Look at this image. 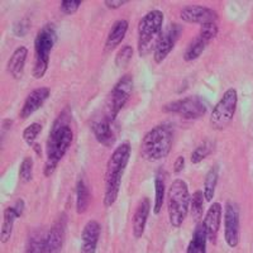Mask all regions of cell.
Instances as JSON below:
<instances>
[{"label": "cell", "mask_w": 253, "mask_h": 253, "mask_svg": "<svg viewBox=\"0 0 253 253\" xmlns=\"http://www.w3.org/2000/svg\"><path fill=\"white\" fill-rule=\"evenodd\" d=\"M69 119V110L65 109L53 122V126L49 130L46 146V162L43 169L46 177H49L55 172L58 164L65 157L74 141V130L70 126Z\"/></svg>", "instance_id": "6da1fadb"}, {"label": "cell", "mask_w": 253, "mask_h": 253, "mask_svg": "<svg viewBox=\"0 0 253 253\" xmlns=\"http://www.w3.org/2000/svg\"><path fill=\"white\" fill-rule=\"evenodd\" d=\"M132 147L129 142H123L115 147L112 156L108 160L107 172H105V193H104V207L110 208L115 204L121 191L122 178L126 165L129 162Z\"/></svg>", "instance_id": "7a4b0ae2"}, {"label": "cell", "mask_w": 253, "mask_h": 253, "mask_svg": "<svg viewBox=\"0 0 253 253\" xmlns=\"http://www.w3.org/2000/svg\"><path fill=\"white\" fill-rule=\"evenodd\" d=\"M173 142V128L162 123L153 126L144 134L141 143V153L147 161H160L170 155Z\"/></svg>", "instance_id": "3957f363"}, {"label": "cell", "mask_w": 253, "mask_h": 253, "mask_svg": "<svg viewBox=\"0 0 253 253\" xmlns=\"http://www.w3.org/2000/svg\"><path fill=\"white\" fill-rule=\"evenodd\" d=\"M164 13L158 9H153L143 15L138 23V43L137 49L141 57H146L155 51L158 41L161 38L162 26H164Z\"/></svg>", "instance_id": "277c9868"}, {"label": "cell", "mask_w": 253, "mask_h": 253, "mask_svg": "<svg viewBox=\"0 0 253 253\" xmlns=\"http://www.w3.org/2000/svg\"><path fill=\"white\" fill-rule=\"evenodd\" d=\"M190 198L189 186L181 178H176L167 193V211L169 220L173 228H180L189 214Z\"/></svg>", "instance_id": "5b68a950"}, {"label": "cell", "mask_w": 253, "mask_h": 253, "mask_svg": "<svg viewBox=\"0 0 253 253\" xmlns=\"http://www.w3.org/2000/svg\"><path fill=\"white\" fill-rule=\"evenodd\" d=\"M57 33L53 24H46L38 31L35 40V66H33V78L40 80L46 75L49 66V55L53 49Z\"/></svg>", "instance_id": "8992f818"}, {"label": "cell", "mask_w": 253, "mask_h": 253, "mask_svg": "<svg viewBox=\"0 0 253 253\" xmlns=\"http://www.w3.org/2000/svg\"><path fill=\"white\" fill-rule=\"evenodd\" d=\"M237 104H238L237 90L233 87L225 90L220 100L213 108V112L210 115V126L215 130L225 129L230 124V122L233 121Z\"/></svg>", "instance_id": "52a82bcc"}, {"label": "cell", "mask_w": 253, "mask_h": 253, "mask_svg": "<svg viewBox=\"0 0 253 253\" xmlns=\"http://www.w3.org/2000/svg\"><path fill=\"white\" fill-rule=\"evenodd\" d=\"M133 76L126 74L122 76L110 91L107 100V113L105 118L109 119L110 122H114L115 118L118 117L119 112L126 107V104L132 96L133 92Z\"/></svg>", "instance_id": "ba28073f"}, {"label": "cell", "mask_w": 253, "mask_h": 253, "mask_svg": "<svg viewBox=\"0 0 253 253\" xmlns=\"http://www.w3.org/2000/svg\"><path fill=\"white\" fill-rule=\"evenodd\" d=\"M165 113L181 115L185 119H199L208 112V103L205 99L195 96H186L184 99L171 101L162 108Z\"/></svg>", "instance_id": "9c48e42d"}, {"label": "cell", "mask_w": 253, "mask_h": 253, "mask_svg": "<svg viewBox=\"0 0 253 253\" xmlns=\"http://www.w3.org/2000/svg\"><path fill=\"white\" fill-rule=\"evenodd\" d=\"M224 239L230 248L239 245V209L233 202H227L224 207Z\"/></svg>", "instance_id": "30bf717a"}, {"label": "cell", "mask_w": 253, "mask_h": 253, "mask_svg": "<svg viewBox=\"0 0 253 253\" xmlns=\"http://www.w3.org/2000/svg\"><path fill=\"white\" fill-rule=\"evenodd\" d=\"M181 32L182 28L176 23L170 24L165 29L161 38L158 41L155 51H153V60H155L156 63H161L162 61H165L167 56L170 55L171 51L175 47L176 42H177L178 37L181 35Z\"/></svg>", "instance_id": "8fae6325"}, {"label": "cell", "mask_w": 253, "mask_h": 253, "mask_svg": "<svg viewBox=\"0 0 253 253\" xmlns=\"http://www.w3.org/2000/svg\"><path fill=\"white\" fill-rule=\"evenodd\" d=\"M180 17L186 23L204 24L216 23L218 20V13L213 9L203 5H187L182 8L180 12Z\"/></svg>", "instance_id": "7c38bea8"}, {"label": "cell", "mask_w": 253, "mask_h": 253, "mask_svg": "<svg viewBox=\"0 0 253 253\" xmlns=\"http://www.w3.org/2000/svg\"><path fill=\"white\" fill-rule=\"evenodd\" d=\"M65 233H66V218L65 214H62L47 233L44 253H61L65 242Z\"/></svg>", "instance_id": "4fadbf2b"}, {"label": "cell", "mask_w": 253, "mask_h": 253, "mask_svg": "<svg viewBox=\"0 0 253 253\" xmlns=\"http://www.w3.org/2000/svg\"><path fill=\"white\" fill-rule=\"evenodd\" d=\"M49 95H51V91L48 87H37L29 92V95L24 100L23 107L20 108L19 118L28 119L32 114H35L38 109L43 107V104L49 98Z\"/></svg>", "instance_id": "5bb4252c"}, {"label": "cell", "mask_w": 253, "mask_h": 253, "mask_svg": "<svg viewBox=\"0 0 253 253\" xmlns=\"http://www.w3.org/2000/svg\"><path fill=\"white\" fill-rule=\"evenodd\" d=\"M24 211V200L19 199L14 203V205L8 207L4 210L3 214V224H1V232H0V241L1 243H6L9 242L10 237H12L13 227H14V221L17 220L19 216H22Z\"/></svg>", "instance_id": "9a60e30c"}, {"label": "cell", "mask_w": 253, "mask_h": 253, "mask_svg": "<svg viewBox=\"0 0 253 253\" xmlns=\"http://www.w3.org/2000/svg\"><path fill=\"white\" fill-rule=\"evenodd\" d=\"M101 227L99 221L89 220L85 224L81 234V247L79 253H95L96 247H98V242L100 238Z\"/></svg>", "instance_id": "2e32d148"}, {"label": "cell", "mask_w": 253, "mask_h": 253, "mask_svg": "<svg viewBox=\"0 0 253 253\" xmlns=\"http://www.w3.org/2000/svg\"><path fill=\"white\" fill-rule=\"evenodd\" d=\"M221 216H223V207H221V204L220 203H213L208 209L204 220H203V224L207 229L208 238L213 243L216 241L219 229H220Z\"/></svg>", "instance_id": "e0dca14e"}, {"label": "cell", "mask_w": 253, "mask_h": 253, "mask_svg": "<svg viewBox=\"0 0 253 253\" xmlns=\"http://www.w3.org/2000/svg\"><path fill=\"white\" fill-rule=\"evenodd\" d=\"M151 211V202L148 198H143L137 205V209L133 215V236L134 238H141L146 229L147 220Z\"/></svg>", "instance_id": "ac0fdd59"}, {"label": "cell", "mask_w": 253, "mask_h": 253, "mask_svg": "<svg viewBox=\"0 0 253 253\" xmlns=\"http://www.w3.org/2000/svg\"><path fill=\"white\" fill-rule=\"evenodd\" d=\"M113 122L104 117L100 121L92 123L91 129L95 138L100 144L105 147H112L115 142V133L113 130Z\"/></svg>", "instance_id": "d6986e66"}, {"label": "cell", "mask_w": 253, "mask_h": 253, "mask_svg": "<svg viewBox=\"0 0 253 253\" xmlns=\"http://www.w3.org/2000/svg\"><path fill=\"white\" fill-rule=\"evenodd\" d=\"M27 56H28V49H27V47L20 46L13 52V55L8 60L6 69H8V72L14 79H19L23 75Z\"/></svg>", "instance_id": "ffe728a7"}, {"label": "cell", "mask_w": 253, "mask_h": 253, "mask_svg": "<svg viewBox=\"0 0 253 253\" xmlns=\"http://www.w3.org/2000/svg\"><path fill=\"white\" fill-rule=\"evenodd\" d=\"M128 26H129V23L126 19H119L113 24L107 37V42H105V51H113L122 43V41L124 40L126 31H128Z\"/></svg>", "instance_id": "44dd1931"}, {"label": "cell", "mask_w": 253, "mask_h": 253, "mask_svg": "<svg viewBox=\"0 0 253 253\" xmlns=\"http://www.w3.org/2000/svg\"><path fill=\"white\" fill-rule=\"evenodd\" d=\"M208 233L204 224L199 223L194 229L193 237L187 246L186 253H207V243H208Z\"/></svg>", "instance_id": "7402d4cb"}, {"label": "cell", "mask_w": 253, "mask_h": 253, "mask_svg": "<svg viewBox=\"0 0 253 253\" xmlns=\"http://www.w3.org/2000/svg\"><path fill=\"white\" fill-rule=\"evenodd\" d=\"M165 198H166V177L164 171L158 170L155 177V204H153V213L156 215L161 213Z\"/></svg>", "instance_id": "603a6c76"}, {"label": "cell", "mask_w": 253, "mask_h": 253, "mask_svg": "<svg viewBox=\"0 0 253 253\" xmlns=\"http://www.w3.org/2000/svg\"><path fill=\"white\" fill-rule=\"evenodd\" d=\"M90 204L89 187L84 178H79L76 184V213L84 214Z\"/></svg>", "instance_id": "cb8c5ba5"}, {"label": "cell", "mask_w": 253, "mask_h": 253, "mask_svg": "<svg viewBox=\"0 0 253 253\" xmlns=\"http://www.w3.org/2000/svg\"><path fill=\"white\" fill-rule=\"evenodd\" d=\"M46 236L47 234L43 233V230H33L27 239L24 253H44Z\"/></svg>", "instance_id": "d4e9b609"}, {"label": "cell", "mask_w": 253, "mask_h": 253, "mask_svg": "<svg viewBox=\"0 0 253 253\" xmlns=\"http://www.w3.org/2000/svg\"><path fill=\"white\" fill-rule=\"evenodd\" d=\"M219 178V167L214 165L213 167H210V170L208 171L207 176L204 180V186H203V193H204L205 200L207 202H211L215 195V189L218 185Z\"/></svg>", "instance_id": "484cf974"}, {"label": "cell", "mask_w": 253, "mask_h": 253, "mask_svg": "<svg viewBox=\"0 0 253 253\" xmlns=\"http://www.w3.org/2000/svg\"><path fill=\"white\" fill-rule=\"evenodd\" d=\"M209 44L208 41H205L204 38H202L200 36L195 38V40L189 44V47L186 48L184 53V60L186 62H191V61H195L196 58H199L202 56L203 52L205 51L207 46Z\"/></svg>", "instance_id": "4316f807"}, {"label": "cell", "mask_w": 253, "mask_h": 253, "mask_svg": "<svg viewBox=\"0 0 253 253\" xmlns=\"http://www.w3.org/2000/svg\"><path fill=\"white\" fill-rule=\"evenodd\" d=\"M204 202H205V196L203 191L198 190L191 196V203H190V210H191V215L195 220H199V219L203 216V213H204Z\"/></svg>", "instance_id": "83f0119b"}, {"label": "cell", "mask_w": 253, "mask_h": 253, "mask_svg": "<svg viewBox=\"0 0 253 253\" xmlns=\"http://www.w3.org/2000/svg\"><path fill=\"white\" fill-rule=\"evenodd\" d=\"M211 152H213V143L210 141H204L202 144H199L191 153V164H200Z\"/></svg>", "instance_id": "f1b7e54d"}, {"label": "cell", "mask_w": 253, "mask_h": 253, "mask_svg": "<svg viewBox=\"0 0 253 253\" xmlns=\"http://www.w3.org/2000/svg\"><path fill=\"white\" fill-rule=\"evenodd\" d=\"M42 132V124L41 123H32L31 126H28L26 129L23 130V139L29 147L35 146V142L37 139L38 134Z\"/></svg>", "instance_id": "f546056e"}, {"label": "cell", "mask_w": 253, "mask_h": 253, "mask_svg": "<svg viewBox=\"0 0 253 253\" xmlns=\"http://www.w3.org/2000/svg\"><path fill=\"white\" fill-rule=\"evenodd\" d=\"M33 177V158L26 157L19 166V178L23 182H29Z\"/></svg>", "instance_id": "4dcf8cb0"}, {"label": "cell", "mask_w": 253, "mask_h": 253, "mask_svg": "<svg viewBox=\"0 0 253 253\" xmlns=\"http://www.w3.org/2000/svg\"><path fill=\"white\" fill-rule=\"evenodd\" d=\"M133 57V48L130 46H124L115 56V65L118 67H126L129 65Z\"/></svg>", "instance_id": "1f68e13d"}, {"label": "cell", "mask_w": 253, "mask_h": 253, "mask_svg": "<svg viewBox=\"0 0 253 253\" xmlns=\"http://www.w3.org/2000/svg\"><path fill=\"white\" fill-rule=\"evenodd\" d=\"M81 4H83L81 0H62L60 4V9L63 14L72 15L78 12Z\"/></svg>", "instance_id": "d6a6232c"}, {"label": "cell", "mask_w": 253, "mask_h": 253, "mask_svg": "<svg viewBox=\"0 0 253 253\" xmlns=\"http://www.w3.org/2000/svg\"><path fill=\"white\" fill-rule=\"evenodd\" d=\"M218 26H216V23H208V24H204V26H202V28H200V32H199V36L202 38H204L205 41H208V42H210V41H213L214 38L216 37V35H218Z\"/></svg>", "instance_id": "836d02e7"}, {"label": "cell", "mask_w": 253, "mask_h": 253, "mask_svg": "<svg viewBox=\"0 0 253 253\" xmlns=\"http://www.w3.org/2000/svg\"><path fill=\"white\" fill-rule=\"evenodd\" d=\"M28 20L27 19H23V20H20L19 23H17L14 26V33L15 35L18 36V37H23L24 35H26L27 32H28Z\"/></svg>", "instance_id": "e575fe53"}, {"label": "cell", "mask_w": 253, "mask_h": 253, "mask_svg": "<svg viewBox=\"0 0 253 253\" xmlns=\"http://www.w3.org/2000/svg\"><path fill=\"white\" fill-rule=\"evenodd\" d=\"M126 3H128V0H105L104 1V4L109 9H118L121 6L126 5Z\"/></svg>", "instance_id": "d590c367"}, {"label": "cell", "mask_w": 253, "mask_h": 253, "mask_svg": "<svg viewBox=\"0 0 253 253\" xmlns=\"http://www.w3.org/2000/svg\"><path fill=\"white\" fill-rule=\"evenodd\" d=\"M184 167H185V157L184 156H178V157L176 158L175 164H173V172L175 173L182 172Z\"/></svg>", "instance_id": "8d00e7d4"}]
</instances>
